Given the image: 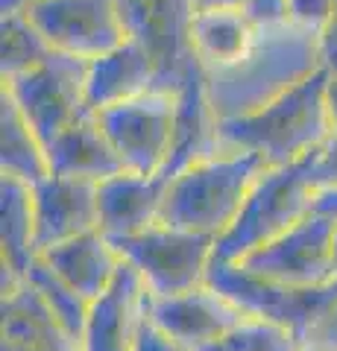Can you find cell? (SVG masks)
Here are the masks:
<instances>
[{"label": "cell", "mask_w": 337, "mask_h": 351, "mask_svg": "<svg viewBox=\"0 0 337 351\" xmlns=\"http://www.w3.org/2000/svg\"><path fill=\"white\" fill-rule=\"evenodd\" d=\"M317 188H337V138L320 149L317 156Z\"/></svg>", "instance_id": "4dcf8cb0"}, {"label": "cell", "mask_w": 337, "mask_h": 351, "mask_svg": "<svg viewBox=\"0 0 337 351\" xmlns=\"http://www.w3.org/2000/svg\"><path fill=\"white\" fill-rule=\"evenodd\" d=\"M205 284H211L253 319H267L293 331L299 343L337 302V278L320 287H288V284L255 276L237 261H223L217 255L209 267Z\"/></svg>", "instance_id": "5b68a950"}, {"label": "cell", "mask_w": 337, "mask_h": 351, "mask_svg": "<svg viewBox=\"0 0 337 351\" xmlns=\"http://www.w3.org/2000/svg\"><path fill=\"white\" fill-rule=\"evenodd\" d=\"M255 36L258 29L249 24L241 9L197 6L188 29L191 53L202 64V71H220L241 62L255 44Z\"/></svg>", "instance_id": "44dd1931"}, {"label": "cell", "mask_w": 337, "mask_h": 351, "mask_svg": "<svg viewBox=\"0 0 337 351\" xmlns=\"http://www.w3.org/2000/svg\"><path fill=\"white\" fill-rule=\"evenodd\" d=\"M47 164L53 176H73V179L103 182L108 176L126 170L108 144L106 132L97 123L94 112L82 114L47 147Z\"/></svg>", "instance_id": "ffe728a7"}, {"label": "cell", "mask_w": 337, "mask_h": 351, "mask_svg": "<svg viewBox=\"0 0 337 351\" xmlns=\"http://www.w3.org/2000/svg\"><path fill=\"white\" fill-rule=\"evenodd\" d=\"M320 59H323V71L337 80V12L329 21V27L320 32Z\"/></svg>", "instance_id": "1f68e13d"}, {"label": "cell", "mask_w": 337, "mask_h": 351, "mask_svg": "<svg viewBox=\"0 0 337 351\" xmlns=\"http://www.w3.org/2000/svg\"><path fill=\"white\" fill-rule=\"evenodd\" d=\"M299 337L267 319L246 316L241 325H235L223 339H217L205 351H299Z\"/></svg>", "instance_id": "484cf974"}, {"label": "cell", "mask_w": 337, "mask_h": 351, "mask_svg": "<svg viewBox=\"0 0 337 351\" xmlns=\"http://www.w3.org/2000/svg\"><path fill=\"white\" fill-rule=\"evenodd\" d=\"M147 316L161 331H167L188 351H205L217 339H223L235 325L246 319V313L217 293L211 284H200L188 293L167 295V299H147Z\"/></svg>", "instance_id": "7c38bea8"}, {"label": "cell", "mask_w": 337, "mask_h": 351, "mask_svg": "<svg viewBox=\"0 0 337 351\" xmlns=\"http://www.w3.org/2000/svg\"><path fill=\"white\" fill-rule=\"evenodd\" d=\"M56 276L73 287L85 302H94L108 284L115 281L117 269H121V252L108 240L100 228L85 232L73 240L53 246L38 255Z\"/></svg>", "instance_id": "ac0fdd59"}, {"label": "cell", "mask_w": 337, "mask_h": 351, "mask_svg": "<svg viewBox=\"0 0 337 351\" xmlns=\"http://www.w3.org/2000/svg\"><path fill=\"white\" fill-rule=\"evenodd\" d=\"M156 82H159V68L153 56L138 41L126 38L121 47L89 62L85 103H89V112H100V108L153 91Z\"/></svg>", "instance_id": "e0dca14e"}, {"label": "cell", "mask_w": 337, "mask_h": 351, "mask_svg": "<svg viewBox=\"0 0 337 351\" xmlns=\"http://www.w3.org/2000/svg\"><path fill=\"white\" fill-rule=\"evenodd\" d=\"M126 38L138 41L159 68V91H179L194 53L188 41L197 0H115Z\"/></svg>", "instance_id": "30bf717a"}, {"label": "cell", "mask_w": 337, "mask_h": 351, "mask_svg": "<svg viewBox=\"0 0 337 351\" xmlns=\"http://www.w3.org/2000/svg\"><path fill=\"white\" fill-rule=\"evenodd\" d=\"M94 117L126 170L147 176L161 173L173 138L176 91L153 88V91L138 94L132 100L100 108V112H94Z\"/></svg>", "instance_id": "ba28073f"}, {"label": "cell", "mask_w": 337, "mask_h": 351, "mask_svg": "<svg viewBox=\"0 0 337 351\" xmlns=\"http://www.w3.org/2000/svg\"><path fill=\"white\" fill-rule=\"evenodd\" d=\"M85 80H89V62L53 50L38 68L6 80L3 94L18 106V112L27 117L47 149L65 129L89 114Z\"/></svg>", "instance_id": "52a82bcc"}, {"label": "cell", "mask_w": 337, "mask_h": 351, "mask_svg": "<svg viewBox=\"0 0 337 351\" xmlns=\"http://www.w3.org/2000/svg\"><path fill=\"white\" fill-rule=\"evenodd\" d=\"M32 3V0H0V9H3V15L6 12H21V9H27Z\"/></svg>", "instance_id": "d590c367"}, {"label": "cell", "mask_w": 337, "mask_h": 351, "mask_svg": "<svg viewBox=\"0 0 337 351\" xmlns=\"http://www.w3.org/2000/svg\"><path fill=\"white\" fill-rule=\"evenodd\" d=\"M264 161L249 152L220 149L167 179L159 223L220 240L232 228Z\"/></svg>", "instance_id": "3957f363"}, {"label": "cell", "mask_w": 337, "mask_h": 351, "mask_svg": "<svg viewBox=\"0 0 337 351\" xmlns=\"http://www.w3.org/2000/svg\"><path fill=\"white\" fill-rule=\"evenodd\" d=\"M317 71H323L320 36L290 21L258 29L255 44L241 62L205 71V88L214 114L229 120L270 106Z\"/></svg>", "instance_id": "6da1fadb"}, {"label": "cell", "mask_w": 337, "mask_h": 351, "mask_svg": "<svg viewBox=\"0 0 337 351\" xmlns=\"http://www.w3.org/2000/svg\"><path fill=\"white\" fill-rule=\"evenodd\" d=\"M36 252L73 240L97 228V182L73 176H45L32 184Z\"/></svg>", "instance_id": "4fadbf2b"}, {"label": "cell", "mask_w": 337, "mask_h": 351, "mask_svg": "<svg viewBox=\"0 0 337 351\" xmlns=\"http://www.w3.org/2000/svg\"><path fill=\"white\" fill-rule=\"evenodd\" d=\"M165 176L132 170H121L97 182V228L115 243L156 226L165 202Z\"/></svg>", "instance_id": "2e32d148"}, {"label": "cell", "mask_w": 337, "mask_h": 351, "mask_svg": "<svg viewBox=\"0 0 337 351\" xmlns=\"http://www.w3.org/2000/svg\"><path fill=\"white\" fill-rule=\"evenodd\" d=\"M121 258L138 272L141 284L153 299L188 293L209 278L217 240L185 228L156 223L141 234L115 240Z\"/></svg>", "instance_id": "8992f818"}, {"label": "cell", "mask_w": 337, "mask_h": 351, "mask_svg": "<svg viewBox=\"0 0 337 351\" xmlns=\"http://www.w3.org/2000/svg\"><path fill=\"white\" fill-rule=\"evenodd\" d=\"M0 267H3V290L27 278L36 252V217H32V184L9 179L0 182Z\"/></svg>", "instance_id": "7402d4cb"}, {"label": "cell", "mask_w": 337, "mask_h": 351, "mask_svg": "<svg viewBox=\"0 0 337 351\" xmlns=\"http://www.w3.org/2000/svg\"><path fill=\"white\" fill-rule=\"evenodd\" d=\"M24 281L38 293V299L47 304V311L56 316V322L80 343L85 319H89V304L91 302H85L77 290L68 287V284H65L41 258L32 261V267H30Z\"/></svg>", "instance_id": "cb8c5ba5"}, {"label": "cell", "mask_w": 337, "mask_h": 351, "mask_svg": "<svg viewBox=\"0 0 337 351\" xmlns=\"http://www.w3.org/2000/svg\"><path fill=\"white\" fill-rule=\"evenodd\" d=\"M308 346H323V348H332L337 351V302L332 304V311L323 316V319L314 325V331L302 339Z\"/></svg>", "instance_id": "f546056e"}, {"label": "cell", "mask_w": 337, "mask_h": 351, "mask_svg": "<svg viewBox=\"0 0 337 351\" xmlns=\"http://www.w3.org/2000/svg\"><path fill=\"white\" fill-rule=\"evenodd\" d=\"M334 217L311 211L305 219L290 226L270 243L249 252L237 263L255 276L288 284V287H320L334 281Z\"/></svg>", "instance_id": "9c48e42d"}, {"label": "cell", "mask_w": 337, "mask_h": 351, "mask_svg": "<svg viewBox=\"0 0 337 351\" xmlns=\"http://www.w3.org/2000/svg\"><path fill=\"white\" fill-rule=\"evenodd\" d=\"M314 211L337 217V188H320L317 191V202H314Z\"/></svg>", "instance_id": "d6a6232c"}, {"label": "cell", "mask_w": 337, "mask_h": 351, "mask_svg": "<svg viewBox=\"0 0 337 351\" xmlns=\"http://www.w3.org/2000/svg\"><path fill=\"white\" fill-rule=\"evenodd\" d=\"M147 299L150 293L138 272L124 261L115 281L89 304L80 351H129L147 313Z\"/></svg>", "instance_id": "9a60e30c"}, {"label": "cell", "mask_w": 337, "mask_h": 351, "mask_svg": "<svg viewBox=\"0 0 337 351\" xmlns=\"http://www.w3.org/2000/svg\"><path fill=\"white\" fill-rule=\"evenodd\" d=\"M329 112H332V129L337 138V80H329Z\"/></svg>", "instance_id": "e575fe53"}, {"label": "cell", "mask_w": 337, "mask_h": 351, "mask_svg": "<svg viewBox=\"0 0 337 351\" xmlns=\"http://www.w3.org/2000/svg\"><path fill=\"white\" fill-rule=\"evenodd\" d=\"M0 129H3L0 132V170L3 176L27 184H36L50 176L45 144L6 94H0Z\"/></svg>", "instance_id": "603a6c76"}, {"label": "cell", "mask_w": 337, "mask_h": 351, "mask_svg": "<svg viewBox=\"0 0 337 351\" xmlns=\"http://www.w3.org/2000/svg\"><path fill=\"white\" fill-rule=\"evenodd\" d=\"M21 12L56 53L85 62L100 59L126 41L115 0H32Z\"/></svg>", "instance_id": "8fae6325"}, {"label": "cell", "mask_w": 337, "mask_h": 351, "mask_svg": "<svg viewBox=\"0 0 337 351\" xmlns=\"http://www.w3.org/2000/svg\"><path fill=\"white\" fill-rule=\"evenodd\" d=\"M0 351H80L27 281L3 290V348Z\"/></svg>", "instance_id": "d6986e66"}, {"label": "cell", "mask_w": 337, "mask_h": 351, "mask_svg": "<svg viewBox=\"0 0 337 351\" xmlns=\"http://www.w3.org/2000/svg\"><path fill=\"white\" fill-rule=\"evenodd\" d=\"M317 156L285 164V167L261 170L253 191L246 193L244 208L232 228L217 240V258L241 261L258 246L270 243L299 219H305L317 202Z\"/></svg>", "instance_id": "277c9868"}, {"label": "cell", "mask_w": 337, "mask_h": 351, "mask_svg": "<svg viewBox=\"0 0 337 351\" xmlns=\"http://www.w3.org/2000/svg\"><path fill=\"white\" fill-rule=\"evenodd\" d=\"M129 351H188V348H185L182 343H176L167 331H161V328L144 313V319H141V325H138L132 348Z\"/></svg>", "instance_id": "f1b7e54d"}, {"label": "cell", "mask_w": 337, "mask_h": 351, "mask_svg": "<svg viewBox=\"0 0 337 351\" xmlns=\"http://www.w3.org/2000/svg\"><path fill=\"white\" fill-rule=\"evenodd\" d=\"M299 351H332V348H323V346H308V343H302Z\"/></svg>", "instance_id": "74e56055"}, {"label": "cell", "mask_w": 337, "mask_h": 351, "mask_svg": "<svg viewBox=\"0 0 337 351\" xmlns=\"http://www.w3.org/2000/svg\"><path fill=\"white\" fill-rule=\"evenodd\" d=\"M241 12L255 29H270L290 24V0H246Z\"/></svg>", "instance_id": "83f0119b"}, {"label": "cell", "mask_w": 337, "mask_h": 351, "mask_svg": "<svg viewBox=\"0 0 337 351\" xmlns=\"http://www.w3.org/2000/svg\"><path fill=\"white\" fill-rule=\"evenodd\" d=\"M217 152H220V117L211 108L202 64L194 59L176 91V117H173L170 152L159 176L173 179L185 167L211 158Z\"/></svg>", "instance_id": "5bb4252c"}, {"label": "cell", "mask_w": 337, "mask_h": 351, "mask_svg": "<svg viewBox=\"0 0 337 351\" xmlns=\"http://www.w3.org/2000/svg\"><path fill=\"white\" fill-rule=\"evenodd\" d=\"M0 29H3V59H0L3 82L38 68L53 53V47L45 41L38 27L32 24L24 12H6Z\"/></svg>", "instance_id": "d4e9b609"}, {"label": "cell", "mask_w": 337, "mask_h": 351, "mask_svg": "<svg viewBox=\"0 0 337 351\" xmlns=\"http://www.w3.org/2000/svg\"><path fill=\"white\" fill-rule=\"evenodd\" d=\"M334 12H337V0H290L293 24L317 32V36L329 27V21L334 18Z\"/></svg>", "instance_id": "4316f807"}, {"label": "cell", "mask_w": 337, "mask_h": 351, "mask_svg": "<svg viewBox=\"0 0 337 351\" xmlns=\"http://www.w3.org/2000/svg\"><path fill=\"white\" fill-rule=\"evenodd\" d=\"M332 258H334V276H337V217H334V240H332Z\"/></svg>", "instance_id": "8d00e7d4"}, {"label": "cell", "mask_w": 337, "mask_h": 351, "mask_svg": "<svg viewBox=\"0 0 337 351\" xmlns=\"http://www.w3.org/2000/svg\"><path fill=\"white\" fill-rule=\"evenodd\" d=\"M246 0H197V6L205 9H244Z\"/></svg>", "instance_id": "836d02e7"}, {"label": "cell", "mask_w": 337, "mask_h": 351, "mask_svg": "<svg viewBox=\"0 0 337 351\" xmlns=\"http://www.w3.org/2000/svg\"><path fill=\"white\" fill-rule=\"evenodd\" d=\"M329 80L317 71L258 112L220 120V149L258 156L264 167H285L320 152L334 138Z\"/></svg>", "instance_id": "7a4b0ae2"}]
</instances>
